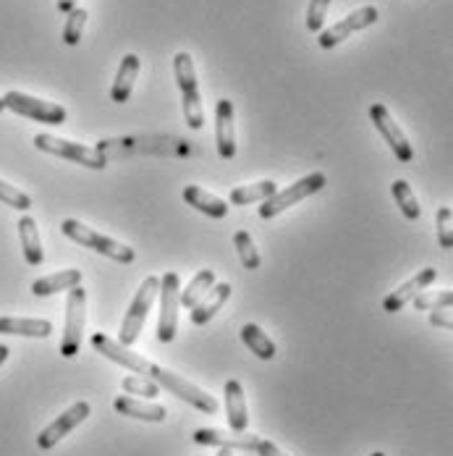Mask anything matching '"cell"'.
<instances>
[{"mask_svg":"<svg viewBox=\"0 0 453 456\" xmlns=\"http://www.w3.org/2000/svg\"><path fill=\"white\" fill-rule=\"evenodd\" d=\"M275 191H278V183L271 182V179L247 183V186H236L231 191V202L236 208H247V205H255V202H268Z\"/></svg>","mask_w":453,"mask_h":456,"instance_id":"obj_24","label":"cell"},{"mask_svg":"<svg viewBox=\"0 0 453 456\" xmlns=\"http://www.w3.org/2000/svg\"><path fill=\"white\" fill-rule=\"evenodd\" d=\"M391 191H393V200H396L399 210L404 213V218H407V221H419L422 208H419V202H417V197H414V191H411L409 182H404V179H396V182L391 183Z\"/></svg>","mask_w":453,"mask_h":456,"instance_id":"obj_28","label":"cell"},{"mask_svg":"<svg viewBox=\"0 0 453 456\" xmlns=\"http://www.w3.org/2000/svg\"><path fill=\"white\" fill-rule=\"evenodd\" d=\"M215 144L218 155L223 160H231L236 155V134H233V102L231 100H218L215 105Z\"/></svg>","mask_w":453,"mask_h":456,"instance_id":"obj_15","label":"cell"},{"mask_svg":"<svg viewBox=\"0 0 453 456\" xmlns=\"http://www.w3.org/2000/svg\"><path fill=\"white\" fill-rule=\"evenodd\" d=\"M438 278V271L435 268H422L417 275H411L407 283H401L396 291H391L385 299H383V310L385 313H401L407 307L411 299H417L427 286H433Z\"/></svg>","mask_w":453,"mask_h":456,"instance_id":"obj_13","label":"cell"},{"mask_svg":"<svg viewBox=\"0 0 453 456\" xmlns=\"http://www.w3.org/2000/svg\"><path fill=\"white\" fill-rule=\"evenodd\" d=\"M61 231H63L71 241L87 247V249L102 255V257H110V260H116V263H121V265H129V263H134L136 260V252L129 244H121V241L110 239V236H105V233H97L94 228L85 226V224L77 221V218H66V221L61 224Z\"/></svg>","mask_w":453,"mask_h":456,"instance_id":"obj_2","label":"cell"},{"mask_svg":"<svg viewBox=\"0 0 453 456\" xmlns=\"http://www.w3.org/2000/svg\"><path fill=\"white\" fill-rule=\"evenodd\" d=\"M257 436L252 433H223V430H215V428H199L194 430V444L199 446H218V449H239V452H255L257 446Z\"/></svg>","mask_w":453,"mask_h":456,"instance_id":"obj_14","label":"cell"},{"mask_svg":"<svg viewBox=\"0 0 453 456\" xmlns=\"http://www.w3.org/2000/svg\"><path fill=\"white\" fill-rule=\"evenodd\" d=\"M77 3H79V0H55V8H58L61 13H71V11L77 8Z\"/></svg>","mask_w":453,"mask_h":456,"instance_id":"obj_37","label":"cell"},{"mask_svg":"<svg viewBox=\"0 0 453 456\" xmlns=\"http://www.w3.org/2000/svg\"><path fill=\"white\" fill-rule=\"evenodd\" d=\"M183 202H186L189 208H194V210L210 216V218H226L228 216L226 202H223L221 197L205 191L202 186H186V189H183Z\"/></svg>","mask_w":453,"mask_h":456,"instance_id":"obj_20","label":"cell"},{"mask_svg":"<svg viewBox=\"0 0 453 456\" xmlns=\"http://www.w3.org/2000/svg\"><path fill=\"white\" fill-rule=\"evenodd\" d=\"M255 454H260V456H288V454H283L275 444H271V441H265V438H260L257 441V446H255Z\"/></svg>","mask_w":453,"mask_h":456,"instance_id":"obj_36","label":"cell"},{"mask_svg":"<svg viewBox=\"0 0 453 456\" xmlns=\"http://www.w3.org/2000/svg\"><path fill=\"white\" fill-rule=\"evenodd\" d=\"M241 341H244V346H247L252 354H257V357L265 360V362H271L272 357H275V344H272V338L260 328V325H255V322H247V325L241 328Z\"/></svg>","mask_w":453,"mask_h":456,"instance_id":"obj_25","label":"cell"},{"mask_svg":"<svg viewBox=\"0 0 453 456\" xmlns=\"http://www.w3.org/2000/svg\"><path fill=\"white\" fill-rule=\"evenodd\" d=\"M223 396H226L228 428H231L233 433H247V425H249V410H247L244 386H241L239 380H228Z\"/></svg>","mask_w":453,"mask_h":456,"instance_id":"obj_16","label":"cell"},{"mask_svg":"<svg viewBox=\"0 0 453 456\" xmlns=\"http://www.w3.org/2000/svg\"><path fill=\"white\" fill-rule=\"evenodd\" d=\"M0 202L13 208V210H29L32 208V197L29 194H24L21 189H16V186H11V183L5 182H0Z\"/></svg>","mask_w":453,"mask_h":456,"instance_id":"obj_32","label":"cell"},{"mask_svg":"<svg viewBox=\"0 0 453 456\" xmlns=\"http://www.w3.org/2000/svg\"><path fill=\"white\" fill-rule=\"evenodd\" d=\"M82 283V271L77 268H69V271H61V273L45 275V278H37L32 283V294L35 297H53V294H61V291H71Z\"/></svg>","mask_w":453,"mask_h":456,"instance_id":"obj_22","label":"cell"},{"mask_svg":"<svg viewBox=\"0 0 453 456\" xmlns=\"http://www.w3.org/2000/svg\"><path fill=\"white\" fill-rule=\"evenodd\" d=\"M158 294H160V278H158V275H147V278L142 281L139 291H136L129 313L124 315L121 330H118V344H124V346L132 349L136 341H139V333H142V328H144L147 313H150V307L155 305Z\"/></svg>","mask_w":453,"mask_h":456,"instance_id":"obj_4","label":"cell"},{"mask_svg":"<svg viewBox=\"0 0 453 456\" xmlns=\"http://www.w3.org/2000/svg\"><path fill=\"white\" fill-rule=\"evenodd\" d=\"M3 102L8 110L19 113V116H27V118H35L40 124H66L69 113L63 105L58 102H47V100H40V97H32V94H24V92H5L3 94Z\"/></svg>","mask_w":453,"mask_h":456,"instance_id":"obj_9","label":"cell"},{"mask_svg":"<svg viewBox=\"0 0 453 456\" xmlns=\"http://www.w3.org/2000/svg\"><path fill=\"white\" fill-rule=\"evenodd\" d=\"M174 74H176V85L182 90L183 102V118L189 124V129H202L205 126V108H202V97H199V85H197V71H194V61L189 53H176L174 55Z\"/></svg>","mask_w":453,"mask_h":456,"instance_id":"obj_3","label":"cell"},{"mask_svg":"<svg viewBox=\"0 0 453 456\" xmlns=\"http://www.w3.org/2000/svg\"><path fill=\"white\" fill-rule=\"evenodd\" d=\"M5 110V102H3V97H0V113Z\"/></svg>","mask_w":453,"mask_h":456,"instance_id":"obj_40","label":"cell"},{"mask_svg":"<svg viewBox=\"0 0 453 456\" xmlns=\"http://www.w3.org/2000/svg\"><path fill=\"white\" fill-rule=\"evenodd\" d=\"M8 354H11V349H8L5 344H0V365H5V360H8Z\"/></svg>","mask_w":453,"mask_h":456,"instance_id":"obj_38","label":"cell"},{"mask_svg":"<svg viewBox=\"0 0 453 456\" xmlns=\"http://www.w3.org/2000/svg\"><path fill=\"white\" fill-rule=\"evenodd\" d=\"M35 147H37L40 152L55 155V158H63V160H71V163H79V166L92 168V171H102V168L108 166V158H105L102 150L87 147V144H79V142L53 137V134H37V137H35Z\"/></svg>","mask_w":453,"mask_h":456,"instance_id":"obj_5","label":"cell"},{"mask_svg":"<svg viewBox=\"0 0 453 456\" xmlns=\"http://www.w3.org/2000/svg\"><path fill=\"white\" fill-rule=\"evenodd\" d=\"M19 239H21V249H24V260L37 268L43 265L45 260V252H43V241H40V231L32 216H21L19 221Z\"/></svg>","mask_w":453,"mask_h":456,"instance_id":"obj_21","label":"cell"},{"mask_svg":"<svg viewBox=\"0 0 453 456\" xmlns=\"http://www.w3.org/2000/svg\"><path fill=\"white\" fill-rule=\"evenodd\" d=\"M160 320H158V341L171 344L179 333V307H182V281L179 273L168 271L160 278Z\"/></svg>","mask_w":453,"mask_h":456,"instance_id":"obj_6","label":"cell"},{"mask_svg":"<svg viewBox=\"0 0 453 456\" xmlns=\"http://www.w3.org/2000/svg\"><path fill=\"white\" fill-rule=\"evenodd\" d=\"M218 456H233V454H231V449H221V452H218Z\"/></svg>","mask_w":453,"mask_h":456,"instance_id":"obj_39","label":"cell"},{"mask_svg":"<svg viewBox=\"0 0 453 456\" xmlns=\"http://www.w3.org/2000/svg\"><path fill=\"white\" fill-rule=\"evenodd\" d=\"M325 183H328V176H325L322 171H315V174H310V176L299 179V182L291 183V186H286V189H278L268 202H263V208H260V218H263V221H268V218L280 216L283 210H288V208L299 205L302 200H307V197H312V194L322 191V189H325Z\"/></svg>","mask_w":453,"mask_h":456,"instance_id":"obj_7","label":"cell"},{"mask_svg":"<svg viewBox=\"0 0 453 456\" xmlns=\"http://www.w3.org/2000/svg\"><path fill=\"white\" fill-rule=\"evenodd\" d=\"M69 19H66V27H63V43L66 45H79L82 43V35H85V27H87V19H90V13L85 11V8H74L71 13H66Z\"/></svg>","mask_w":453,"mask_h":456,"instance_id":"obj_29","label":"cell"},{"mask_svg":"<svg viewBox=\"0 0 453 456\" xmlns=\"http://www.w3.org/2000/svg\"><path fill=\"white\" fill-rule=\"evenodd\" d=\"M121 388H124L129 396H147V399L160 396V386H158L155 380L144 378V375H126V378L121 380Z\"/></svg>","mask_w":453,"mask_h":456,"instance_id":"obj_30","label":"cell"},{"mask_svg":"<svg viewBox=\"0 0 453 456\" xmlns=\"http://www.w3.org/2000/svg\"><path fill=\"white\" fill-rule=\"evenodd\" d=\"M90 402H77L74 407H69V410L63 411L61 417H55L50 425H47L45 430H40V436H37V446L43 449V452H50V449H55L74 428H79L87 417H90Z\"/></svg>","mask_w":453,"mask_h":456,"instance_id":"obj_12","label":"cell"},{"mask_svg":"<svg viewBox=\"0 0 453 456\" xmlns=\"http://www.w3.org/2000/svg\"><path fill=\"white\" fill-rule=\"evenodd\" d=\"M231 291H233L231 283H218V286H213V289L191 307V322H194V325L210 322V320L223 310V305H226L228 297H231Z\"/></svg>","mask_w":453,"mask_h":456,"instance_id":"obj_17","label":"cell"},{"mask_svg":"<svg viewBox=\"0 0 453 456\" xmlns=\"http://www.w3.org/2000/svg\"><path fill=\"white\" fill-rule=\"evenodd\" d=\"M438 241L443 249H453V210L451 208H438Z\"/></svg>","mask_w":453,"mask_h":456,"instance_id":"obj_34","label":"cell"},{"mask_svg":"<svg viewBox=\"0 0 453 456\" xmlns=\"http://www.w3.org/2000/svg\"><path fill=\"white\" fill-rule=\"evenodd\" d=\"M85 325H87V291L77 286L69 291V302H66V328L61 338V357L71 360L79 354Z\"/></svg>","mask_w":453,"mask_h":456,"instance_id":"obj_8","label":"cell"},{"mask_svg":"<svg viewBox=\"0 0 453 456\" xmlns=\"http://www.w3.org/2000/svg\"><path fill=\"white\" fill-rule=\"evenodd\" d=\"M369 456H385L383 452H375V454H369Z\"/></svg>","mask_w":453,"mask_h":456,"instance_id":"obj_41","label":"cell"},{"mask_svg":"<svg viewBox=\"0 0 453 456\" xmlns=\"http://www.w3.org/2000/svg\"><path fill=\"white\" fill-rule=\"evenodd\" d=\"M113 410L124 417H132V419H144V422H163L168 417L166 407L160 404H152V402H139L134 396H118L113 402Z\"/></svg>","mask_w":453,"mask_h":456,"instance_id":"obj_18","label":"cell"},{"mask_svg":"<svg viewBox=\"0 0 453 456\" xmlns=\"http://www.w3.org/2000/svg\"><path fill=\"white\" fill-rule=\"evenodd\" d=\"M136 77H139V55L129 53V55H124V61H121V66H118L116 82H113V87H110V100H113V102H126V100L132 97Z\"/></svg>","mask_w":453,"mask_h":456,"instance_id":"obj_23","label":"cell"},{"mask_svg":"<svg viewBox=\"0 0 453 456\" xmlns=\"http://www.w3.org/2000/svg\"><path fill=\"white\" fill-rule=\"evenodd\" d=\"M213 286H215V273H213V271H199V273L189 281V286L182 291V307L191 310Z\"/></svg>","mask_w":453,"mask_h":456,"instance_id":"obj_26","label":"cell"},{"mask_svg":"<svg viewBox=\"0 0 453 456\" xmlns=\"http://www.w3.org/2000/svg\"><path fill=\"white\" fill-rule=\"evenodd\" d=\"M233 247H236V252H239V260H241L244 271H260L263 257H260V252H257L252 236H249L244 228H239V231L233 233Z\"/></svg>","mask_w":453,"mask_h":456,"instance_id":"obj_27","label":"cell"},{"mask_svg":"<svg viewBox=\"0 0 453 456\" xmlns=\"http://www.w3.org/2000/svg\"><path fill=\"white\" fill-rule=\"evenodd\" d=\"M369 118H372L375 129L380 132V137L385 139V144L391 147V152L399 158V163H411L414 160V147H411L407 134L401 132V126L393 121L391 110L383 102H375V105H369Z\"/></svg>","mask_w":453,"mask_h":456,"instance_id":"obj_10","label":"cell"},{"mask_svg":"<svg viewBox=\"0 0 453 456\" xmlns=\"http://www.w3.org/2000/svg\"><path fill=\"white\" fill-rule=\"evenodd\" d=\"M330 3H333V0H310V5H307V29H310L312 35H320V32H322Z\"/></svg>","mask_w":453,"mask_h":456,"instance_id":"obj_33","label":"cell"},{"mask_svg":"<svg viewBox=\"0 0 453 456\" xmlns=\"http://www.w3.org/2000/svg\"><path fill=\"white\" fill-rule=\"evenodd\" d=\"M377 8L375 5H362V8H357V11H352L349 16H344L341 21H336L333 27H328V29H322L318 35V43L320 47H325V50H330V47L341 45L344 40H349L354 32H362L367 27H372L375 21H377Z\"/></svg>","mask_w":453,"mask_h":456,"instance_id":"obj_11","label":"cell"},{"mask_svg":"<svg viewBox=\"0 0 453 456\" xmlns=\"http://www.w3.org/2000/svg\"><path fill=\"white\" fill-rule=\"evenodd\" d=\"M430 325L453 330V310H433L430 313Z\"/></svg>","mask_w":453,"mask_h":456,"instance_id":"obj_35","label":"cell"},{"mask_svg":"<svg viewBox=\"0 0 453 456\" xmlns=\"http://www.w3.org/2000/svg\"><path fill=\"white\" fill-rule=\"evenodd\" d=\"M3 336H27V338H47L53 333V322L43 318H0Z\"/></svg>","mask_w":453,"mask_h":456,"instance_id":"obj_19","label":"cell"},{"mask_svg":"<svg viewBox=\"0 0 453 456\" xmlns=\"http://www.w3.org/2000/svg\"><path fill=\"white\" fill-rule=\"evenodd\" d=\"M92 346H94V352L102 354L105 360L126 367V370H132L136 375H144V378L155 380L160 388L171 391L174 396H179L182 402H186V404L194 407V410L205 411V414H215V411L221 410L218 399L210 396L207 391H202L199 386L183 380L182 375H176V372H171V370H166V367L155 365V362L139 357V354L132 352L129 346L118 344L116 338H110V336H105V333H92Z\"/></svg>","mask_w":453,"mask_h":456,"instance_id":"obj_1","label":"cell"},{"mask_svg":"<svg viewBox=\"0 0 453 456\" xmlns=\"http://www.w3.org/2000/svg\"><path fill=\"white\" fill-rule=\"evenodd\" d=\"M417 310H453V289H446L441 294H419L414 299Z\"/></svg>","mask_w":453,"mask_h":456,"instance_id":"obj_31","label":"cell"}]
</instances>
